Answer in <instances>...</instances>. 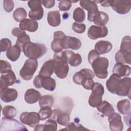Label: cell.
<instances>
[{
    "mask_svg": "<svg viewBox=\"0 0 131 131\" xmlns=\"http://www.w3.org/2000/svg\"><path fill=\"white\" fill-rule=\"evenodd\" d=\"M108 91L112 94L120 96H126L130 94L131 79L125 77L121 78L119 76L113 74L106 82Z\"/></svg>",
    "mask_w": 131,
    "mask_h": 131,
    "instance_id": "6da1fadb",
    "label": "cell"
},
{
    "mask_svg": "<svg viewBox=\"0 0 131 131\" xmlns=\"http://www.w3.org/2000/svg\"><path fill=\"white\" fill-rule=\"evenodd\" d=\"M23 52L29 59H37L47 53V48L43 43L30 42L23 47Z\"/></svg>",
    "mask_w": 131,
    "mask_h": 131,
    "instance_id": "7a4b0ae2",
    "label": "cell"
},
{
    "mask_svg": "<svg viewBox=\"0 0 131 131\" xmlns=\"http://www.w3.org/2000/svg\"><path fill=\"white\" fill-rule=\"evenodd\" d=\"M108 60L105 57H99L92 63V67L94 74L100 79H105L108 76L107 68L108 67Z\"/></svg>",
    "mask_w": 131,
    "mask_h": 131,
    "instance_id": "3957f363",
    "label": "cell"
},
{
    "mask_svg": "<svg viewBox=\"0 0 131 131\" xmlns=\"http://www.w3.org/2000/svg\"><path fill=\"white\" fill-rule=\"evenodd\" d=\"M53 60L55 62V73L59 79L65 78L69 72V67L62 58L60 52L55 53L54 55Z\"/></svg>",
    "mask_w": 131,
    "mask_h": 131,
    "instance_id": "277c9868",
    "label": "cell"
},
{
    "mask_svg": "<svg viewBox=\"0 0 131 131\" xmlns=\"http://www.w3.org/2000/svg\"><path fill=\"white\" fill-rule=\"evenodd\" d=\"M38 68L37 59H28L19 71V75L25 80H31Z\"/></svg>",
    "mask_w": 131,
    "mask_h": 131,
    "instance_id": "5b68a950",
    "label": "cell"
},
{
    "mask_svg": "<svg viewBox=\"0 0 131 131\" xmlns=\"http://www.w3.org/2000/svg\"><path fill=\"white\" fill-rule=\"evenodd\" d=\"M104 88L100 83L96 82L89 99V104L92 107H98L102 101Z\"/></svg>",
    "mask_w": 131,
    "mask_h": 131,
    "instance_id": "8992f818",
    "label": "cell"
},
{
    "mask_svg": "<svg viewBox=\"0 0 131 131\" xmlns=\"http://www.w3.org/2000/svg\"><path fill=\"white\" fill-rule=\"evenodd\" d=\"M33 85L37 89L43 88L44 89L53 91L56 88V81L50 77L43 76L41 75L36 76L33 80Z\"/></svg>",
    "mask_w": 131,
    "mask_h": 131,
    "instance_id": "52a82bcc",
    "label": "cell"
},
{
    "mask_svg": "<svg viewBox=\"0 0 131 131\" xmlns=\"http://www.w3.org/2000/svg\"><path fill=\"white\" fill-rule=\"evenodd\" d=\"M1 130H27V129L17 120L5 117L2 118Z\"/></svg>",
    "mask_w": 131,
    "mask_h": 131,
    "instance_id": "ba28073f",
    "label": "cell"
},
{
    "mask_svg": "<svg viewBox=\"0 0 131 131\" xmlns=\"http://www.w3.org/2000/svg\"><path fill=\"white\" fill-rule=\"evenodd\" d=\"M19 119L21 123L34 127L38 124L40 120L38 113L36 112H24L19 116Z\"/></svg>",
    "mask_w": 131,
    "mask_h": 131,
    "instance_id": "9c48e42d",
    "label": "cell"
},
{
    "mask_svg": "<svg viewBox=\"0 0 131 131\" xmlns=\"http://www.w3.org/2000/svg\"><path fill=\"white\" fill-rule=\"evenodd\" d=\"M63 60L72 67H77L82 62V57L78 53H75L71 50L61 52Z\"/></svg>",
    "mask_w": 131,
    "mask_h": 131,
    "instance_id": "30bf717a",
    "label": "cell"
},
{
    "mask_svg": "<svg viewBox=\"0 0 131 131\" xmlns=\"http://www.w3.org/2000/svg\"><path fill=\"white\" fill-rule=\"evenodd\" d=\"M111 6L117 13L120 14H125L128 13L130 10L131 1L122 0L112 1Z\"/></svg>",
    "mask_w": 131,
    "mask_h": 131,
    "instance_id": "8fae6325",
    "label": "cell"
},
{
    "mask_svg": "<svg viewBox=\"0 0 131 131\" xmlns=\"http://www.w3.org/2000/svg\"><path fill=\"white\" fill-rule=\"evenodd\" d=\"M107 34L108 30L107 27L105 26H91L88 31V37L93 40L104 37L107 36Z\"/></svg>",
    "mask_w": 131,
    "mask_h": 131,
    "instance_id": "7c38bea8",
    "label": "cell"
},
{
    "mask_svg": "<svg viewBox=\"0 0 131 131\" xmlns=\"http://www.w3.org/2000/svg\"><path fill=\"white\" fill-rule=\"evenodd\" d=\"M61 46L63 49H71L77 50L80 48L81 42L77 38L66 35L61 40Z\"/></svg>",
    "mask_w": 131,
    "mask_h": 131,
    "instance_id": "4fadbf2b",
    "label": "cell"
},
{
    "mask_svg": "<svg viewBox=\"0 0 131 131\" xmlns=\"http://www.w3.org/2000/svg\"><path fill=\"white\" fill-rule=\"evenodd\" d=\"M79 3L81 7L88 11V19L92 21L94 15L99 11L96 3L94 1L88 0H82Z\"/></svg>",
    "mask_w": 131,
    "mask_h": 131,
    "instance_id": "5bb4252c",
    "label": "cell"
},
{
    "mask_svg": "<svg viewBox=\"0 0 131 131\" xmlns=\"http://www.w3.org/2000/svg\"><path fill=\"white\" fill-rule=\"evenodd\" d=\"M110 130L112 131H121L123 129V123L121 115L117 113H114L108 117Z\"/></svg>",
    "mask_w": 131,
    "mask_h": 131,
    "instance_id": "9a60e30c",
    "label": "cell"
},
{
    "mask_svg": "<svg viewBox=\"0 0 131 131\" xmlns=\"http://www.w3.org/2000/svg\"><path fill=\"white\" fill-rule=\"evenodd\" d=\"M50 119L55 120L58 124L62 126H67L70 121V115L68 113L57 109L53 110L52 115Z\"/></svg>",
    "mask_w": 131,
    "mask_h": 131,
    "instance_id": "2e32d148",
    "label": "cell"
},
{
    "mask_svg": "<svg viewBox=\"0 0 131 131\" xmlns=\"http://www.w3.org/2000/svg\"><path fill=\"white\" fill-rule=\"evenodd\" d=\"M1 89L7 88L14 84L16 82V78L14 72L10 70L1 74Z\"/></svg>",
    "mask_w": 131,
    "mask_h": 131,
    "instance_id": "e0dca14e",
    "label": "cell"
},
{
    "mask_svg": "<svg viewBox=\"0 0 131 131\" xmlns=\"http://www.w3.org/2000/svg\"><path fill=\"white\" fill-rule=\"evenodd\" d=\"M95 77L94 73L89 69H82L76 72L73 76V81L78 85H81L82 81L87 78H93Z\"/></svg>",
    "mask_w": 131,
    "mask_h": 131,
    "instance_id": "ac0fdd59",
    "label": "cell"
},
{
    "mask_svg": "<svg viewBox=\"0 0 131 131\" xmlns=\"http://www.w3.org/2000/svg\"><path fill=\"white\" fill-rule=\"evenodd\" d=\"M0 95L1 98L3 101L8 103L13 101L17 99L18 92L15 89L7 87L1 89Z\"/></svg>",
    "mask_w": 131,
    "mask_h": 131,
    "instance_id": "d6986e66",
    "label": "cell"
},
{
    "mask_svg": "<svg viewBox=\"0 0 131 131\" xmlns=\"http://www.w3.org/2000/svg\"><path fill=\"white\" fill-rule=\"evenodd\" d=\"M66 36L64 33L61 31H57L54 33V39L51 42L52 50L55 53L61 52L63 49L61 46V40Z\"/></svg>",
    "mask_w": 131,
    "mask_h": 131,
    "instance_id": "ffe728a7",
    "label": "cell"
},
{
    "mask_svg": "<svg viewBox=\"0 0 131 131\" xmlns=\"http://www.w3.org/2000/svg\"><path fill=\"white\" fill-rule=\"evenodd\" d=\"M113 74H115L121 77L128 76L131 73V68L129 66L117 63L113 67Z\"/></svg>",
    "mask_w": 131,
    "mask_h": 131,
    "instance_id": "44dd1931",
    "label": "cell"
},
{
    "mask_svg": "<svg viewBox=\"0 0 131 131\" xmlns=\"http://www.w3.org/2000/svg\"><path fill=\"white\" fill-rule=\"evenodd\" d=\"M19 27L23 30L34 32L38 29V23L36 21L26 18L19 23Z\"/></svg>",
    "mask_w": 131,
    "mask_h": 131,
    "instance_id": "7402d4cb",
    "label": "cell"
},
{
    "mask_svg": "<svg viewBox=\"0 0 131 131\" xmlns=\"http://www.w3.org/2000/svg\"><path fill=\"white\" fill-rule=\"evenodd\" d=\"M55 70V62L53 59L46 61L42 66L39 74L43 76L50 77Z\"/></svg>",
    "mask_w": 131,
    "mask_h": 131,
    "instance_id": "603a6c76",
    "label": "cell"
},
{
    "mask_svg": "<svg viewBox=\"0 0 131 131\" xmlns=\"http://www.w3.org/2000/svg\"><path fill=\"white\" fill-rule=\"evenodd\" d=\"M40 97V93L34 89L27 90L25 94V101L28 104H34L37 102Z\"/></svg>",
    "mask_w": 131,
    "mask_h": 131,
    "instance_id": "cb8c5ba5",
    "label": "cell"
},
{
    "mask_svg": "<svg viewBox=\"0 0 131 131\" xmlns=\"http://www.w3.org/2000/svg\"><path fill=\"white\" fill-rule=\"evenodd\" d=\"M112 44L110 41L105 40H100L95 45V49L99 54L108 53L112 50Z\"/></svg>",
    "mask_w": 131,
    "mask_h": 131,
    "instance_id": "d4e9b609",
    "label": "cell"
},
{
    "mask_svg": "<svg viewBox=\"0 0 131 131\" xmlns=\"http://www.w3.org/2000/svg\"><path fill=\"white\" fill-rule=\"evenodd\" d=\"M57 128V124L56 121L52 119H49L47 120L45 124H37L35 126L34 130L45 131L52 130L56 131Z\"/></svg>",
    "mask_w": 131,
    "mask_h": 131,
    "instance_id": "484cf974",
    "label": "cell"
},
{
    "mask_svg": "<svg viewBox=\"0 0 131 131\" xmlns=\"http://www.w3.org/2000/svg\"><path fill=\"white\" fill-rule=\"evenodd\" d=\"M108 20L109 17L107 14L104 12L98 11L94 15L92 21L98 26H104Z\"/></svg>",
    "mask_w": 131,
    "mask_h": 131,
    "instance_id": "4316f807",
    "label": "cell"
},
{
    "mask_svg": "<svg viewBox=\"0 0 131 131\" xmlns=\"http://www.w3.org/2000/svg\"><path fill=\"white\" fill-rule=\"evenodd\" d=\"M47 21L51 26H58L61 23L59 12L58 11H52L49 12L47 15Z\"/></svg>",
    "mask_w": 131,
    "mask_h": 131,
    "instance_id": "83f0119b",
    "label": "cell"
},
{
    "mask_svg": "<svg viewBox=\"0 0 131 131\" xmlns=\"http://www.w3.org/2000/svg\"><path fill=\"white\" fill-rule=\"evenodd\" d=\"M97 110L102 113L106 117L110 116L114 113V109L113 106L107 101H102L101 104L97 107Z\"/></svg>",
    "mask_w": 131,
    "mask_h": 131,
    "instance_id": "f1b7e54d",
    "label": "cell"
},
{
    "mask_svg": "<svg viewBox=\"0 0 131 131\" xmlns=\"http://www.w3.org/2000/svg\"><path fill=\"white\" fill-rule=\"evenodd\" d=\"M21 49L17 45H15L11 47L6 52L7 58L12 61H16L19 57L21 53Z\"/></svg>",
    "mask_w": 131,
    "mask_h": 131,
    "instance_id": "f546056e",
    "label": "cell"
},
{
    "mask_svg": "<svg viewBox=\"0 0 131 131\" xmlns=\"http://www.w3.org/2000/svg\"><path fill=\"white\" fill-rule=\"evenodd\" d=\"M117 107L118 111L122 115L130 113V103L128 99H123L118 102Z\"/></svg>",
    "mask_w": 131,
    "mask_h": 131,
    "instance_id": "4dcf8cb0",
    "label": "cell"
},
{
    "mask_svg": "<svg viewBox=\"0 0 131 131\" xmlns=\"http://www.w3.org/2000/svg\"><path fill=\"white\" fill-rule=\"evenodd\" d=\"M115 57V60L117 63L130 64L131 54H125L119 50L116 53Z\"/></svg>",
    "mask_w": 131,
    "mask_h": 131,
    "instance_id": "1f68e13d",
    "label": "cell"
},
{
    "mask_svg": "<svg viewBox=\"0 0 131 131\" xmlns=\"http://www.w3.org/2000/svg\"><path fill=\"white\" fill-rule=\"evenodd\" d=\"M120 50L125 54H131V39L130 36H125L122 38Z\"/></svg>",
    "mask_w": 131,
    "mask_h": 131,
    "instance_id": "d6a6232c",
    "label": "cell"
},
{
    "mask_svg": "<svg viewBox=\"0 0 131 131\" xmlns=\"http://www.w3.org/2000/svg\"><path fill=\"white\" fill-rule=\"evenodd\" d=\"M54 98L51 95H43L39 99V105L40 107L49 106L52 107L54 104Z\"/></svg>",
    "mask_w": 131,
    "mask_h": 131,
    "instance_id": "836d02e7",
    "label": "cell"
},
{
    "mask_svg": "<svg viewBox=\"0 0 131 131\" xmlns=\"http://www.w3.org/2000/svg\"><path fill=\"white\" fill-rule=\"evenodd\" d=\"M73 18L76 23H80L83 22L85 18V13L84 10L80 8H76L73 12Z\"/></svg>",
    "mask_w": 131,
    "mask_h": 131,
    "instance_id": "e575fe53",
    "label": "cell"
},
{
    "mask_svg": "<svg viewBox=\"0 0 131 131\" xmlns=\"http://www.w3.org/2000/svg\"><path fill=\"white\" fill-rule=\"evenodd\" d=\"M27 14L26 10L23 8H17L13 13L14 19L17 22H20L26 18Z\"/></svg>",
    "mask_w": 131,
    "mask_h": 131,
    "instance_id": "d590c367",
    "label": "cell"
},
{
    "mask_svg": "<svg viewBox=\"0 0 131 131\" xmlns=\"http://www.w3.org/2000/svg\"><path fill=\"white\" fill-rule=\"evenodd\" d=\"M30 38L29 36L26 33V32L21 34L17 37V39L16 40L15 45L18 46L23 51V47L27 43L31 42Z\"/></svg>",
    "mask_w": 131,
    "mask_h": 131,
    "instance_id": "8d00e7d4",
    "label": "cell"
},
{
    "mask_svg": "<svg viewBox=\"0 0 131 131\" xmlns=\"http://www.w3.org/2000/svg\"><path fill=\"white\" fill-rule=\"evenodd\" d=\"M2 114L6 117L13 118L16 116L17 111L12 105H6L2 110Z\"/></svg>",
    "mask_w": 131,
    "mask_h": 131,
    "instance_id": "74e56055",
    "label": "cell"
},
{
    "mask_svg": "<svg viewBox=\"0 0 131 131\" xmlns=\"http://www.w3.org/2000/svg\"><path fill=\"white\" fill-rule=\"evenodd\" d=\"M39 115L40 120H45L47 119H50L52 115L53 110L49 106H44L40 107L39 111Z\"/></svg>",
    "mask_w": 131,
    "mask_h": 131,
    "instance_id": "f35d334b",
    "label": "cell"
},
{
    "mask_svg": "<svg viewBox=\"0 0 131 131\" xmlns=\"http://www.w3.org/2000/svg\"><path fill=\"white\" fill-rule=\"evenodd\" d=\"M43 15V10L41 8L38 10H30L29 12V18L33 20H38L41 19Z\"/></svg>",
    "mask_w": 131,
    "mask_h": 131,
    "instance_id": "ab89813d",
    "label": "cell"
},
{
    "mask_svg": "<svg viewBox=\"0 0 131 131\" xmlns=\"http://www.w3.org/2000/svg\"><path fill=\"white\" fill-rule=\"evenodd\" d=\"M61 130H89L88 129L85 128L81 124L76 123V122H71L69 123L66 126V128L62 129Z\"/></svg>",
    "mask_w": 131,
    "mask_h": 131,
    "instance_id": "60d3db41",
    "label": "cell"
},
{
    "mask_svg": "<svg viewBox=\"0 0 131 131\" xmlns=\"http://www.w3.org/2000/svg\"><path fill=\"white\" fill-rule=\"evenodd\" d=\"M11 40L7 38H2L0 41V51L1 52H5L8 51L11 47Z\"/></svg>",
    "mask_w": 131,
    "mask_h": 131,
    "instance_id": "b9f144b4",
    "label": "cell"
},
{
    "mask_svg": "<svg viewBox=\"0 0 131 131\" xmlns=\"http://www.w3.org/2000/svg\"><path fill=\"white\" fill-rule=\"evenodd\" d=\"M42 2L40 0H33L30 1L28 2V5L31 10L36 11L42 8Z\"/></svg>",
    "mask_w": 131,
    "mask_h": 131,
    "instance_id": "7bdbcfd3",
    "label": "cell"
},
{
    "mask_svg": "<svg viewBox=\"0 0 131 131\" xmlns=\"http://www.w3.org/2000/svg\"><path fill=\"white\" fill-rule=\"evenodd\" d=\"M86 29V26L85 24L83 23H78L75 22L72 25L73 30L77 33L81 34L83 33Z\"/></svg>",
    "mask_w": 131,
    "mask_h": 131,
    "instance_id": "ee69618b",
    "label": "cell"
},
{
    "mask_svg": "<svg viewBox=\"0 0 131 131\" xmlns=\"http://www.w3.org/2000/svg\"><path fill=\"white\" fill-rule=\"evenodd\" d=\"M81 85L84 89L89 90H92L94 86L95 82L93 80V78H87L82 81Z\"/></svg>",
    "mask_w": 131,
    "mask_h": 131,
    "instance_id": "f6af8a7d",
    "label": "cell"
},
{
    "mask_svg": "<svg viewBox=\"0 0 131 131\" xmlns=\"http://www.w3.org/2000/svg\"><path fill=\"white\" fill-rule=\"evenodd\" d=\"M71 6V1H61L58 4L59 9L62 11H66L70 10Z\"/></svg>",
    "mask_w": 131,
    "mask_h": 131,
    "instance_id": "bcb514c9",
    "label": "cell"
},
{
    "mask_svg": "<svg viewBox=\"0 0 131 131\" xmlns=\"http://www.w3.org/2000/svg\"><path fill=\"white\" fill-rule=\"evenodd\" d=\"M0 65H1V69H0V73L2 74L5 73L8 71L11 70V64L6 60H0Z\"/></svg>",
    "mask_w": 131,
    "mask_h": 131,
    "instance_id": "7dc6e473",
    "label": "cell"
},
{
    "mask_svg": "<svg viewBox=\"0 0 131 131\" xmlns=\"http://www.w3.org/2000/svg\"><path fill=\"white\" fill-rule=\"evenodd\" d=\"M3 7L4 10L7 12H11L14 7V2L11 0H4L3 1Z\"/></svg>",
    "mask_w": 131,
    "mask_h": 131,
    "instance_id": "c3c4849f",
    "label": "cell"
},
{
    "mask_svg": "<svg viewBox=\"0 0 131 131\" xmlns=\"http://www.w3.org/2000/svg\"><path fill=\"white\" fill-rule=\"evenodd\" d=\"M99 57H100V54L95 50H92L89 53L88 58V61L90 64H92V63Z\"/></svg>",
    "mask_w": 131,
    "mask_h": 131,
    "instance_id": "681fc988",
    "label": "cell"
},
{
    "mask_svg": "<svg viewBox=\"0 0 131 131\" xmlns=\"http://www.w3.org/2000/svg\"><path fill=\"white\" fill-rule=\"evenodd\" d=\"M42 5L46 8L50 9L53 7L55 5V1L54 0H43L42 1Z\"/></svg>",
    "mask_w": 131,
    "mask_h": 131,
    "instance_id": "f907efd6",
    "label": "cell"
},
{
    "mask_svg": "<svg viewBox=\"0 0 131 131\" xmlns=\"http://www.w3.org/2000/svg\"><path fill=\"white\" fill-rule=\"evenodd\" d=\"M25 31L24 30H21L20 28H14L12 30V34L13 35H14L15 37H18L19 35H20L21 34L25 33Z\"/></svg>",
    "mask_w": 131,
    "mask_h": 131,
    "instance_id": "816d5d0a",
    "label": "cell"
},
{
    "mask_svg": "<svg viewBox=\"0 0 131 131\" xmlns=\"http://www.w3.org/2000/svg\"><path fill=\"white\" fill-rule=\"evenodd\" d=\"M100 3L101 5L103 7H109L111 6L112 0L111 1H100Z\"/></svg>",
    "mask_w": 131,
    "mask_h": 131,
    "instance_id": "f5cc1de1",
    "label": "cell"
}]
</instances>
